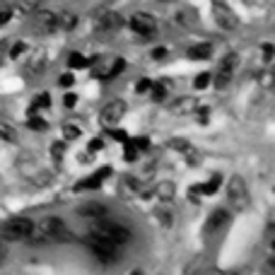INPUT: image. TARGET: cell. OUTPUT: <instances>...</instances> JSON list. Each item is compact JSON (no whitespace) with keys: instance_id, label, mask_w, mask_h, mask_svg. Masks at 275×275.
<instances>
[{"instance_id":"6da1fadb","label":"cell","mask_w":275,"mask_h":275,"mask_svg":"<svg viewBox=\"0 0 275 275\" xmlns=\"http://www.w3.org/2000/svg\"><path fill=\"white\" fill-rule=\"evenodd\" d=\"M94 237H101V239H109V241H116V244H126L130 241V229L126 225H119V222H106L97 217V220L92 222V229H90Z\"/></svg>"},{"instance_id":"7a4b0ae2","label":"cell","mask_w":275,"mask_h":275,"mask_svg":"<svg viewBox=\"0 0 275 275\" xmlns=\"http://www.w3.org/2000/svg\"><path fill=\"white\" fill-rule=\"evenodd\" d=\"M87 249H90L92 254L97 256V261H101L104 266L116 263V261H119V256H121V244H116V241H109V239L94 237V234H90V239H87Z\"/></svg>"},{"instance_id":"3957f363","label":"cell","mask_w":275,"mask_h":275,"mask_svg":"<svg viewBox=\"0 0 275 275\" xmlns=\"http://www.w3.org/2000/svg\"><path fill=\"white\" fill-rule=\"evenodd\" d=\"M227 198L229 203L237 208V210H246L249 203H251V196H249V188H246V181L241 176H232L227 181Z\"/></svg>"},{"instance_id":"277c9868","label":"cell","mask_w":275,"mask_h":275,"mask_svg":"<svg viewBox=\"0 0 275 275\" xmlns=\"http://www.w3.org/2000/svg\"><path fill=\"white\" fill-rule=\"evenodd\" d=\"M32 227H34V222L27 217H12V220L0 225V237H5L8 241H19V239L29 237Z\"/></svg>"},{"instance_id":"5b68a950","label":"cell","mask_w":275,"mask_h":275,"mask_svg":"<svg viewBox=\"0 0 275 275\" xmlns=\"http://www.w3.org/2000/svg\"><path fill=\"white\" fill-rule=\"evenodd\" d=\"M37 229L44 234L46 244L48 241H63V239H73V234L68 232L63 220H58V217H44V220L37 225Z\"/></svg>"},{"instance_id":"8992f818","label":"cell","mask_w":275,"mask_h":275,"mask_svg":"<svg viewBox=\"0 0 275 275\" xmlns=\"http://www.w3.org/2000/svg\"><path fill=\"white\" fill-rule=\"evenodd\" d=\"M237 65H239L237 53H229L220 61V65H217V75H215V85H217V90L227 87V82L232 80V75H234V70H237Z\"/></svg>"},{"instance_id":"52a82bcc","label":"cell","mask_w":275,"mask_h":275,"mask_svg":"<svg viewBox=\"0 0 275 275\" xmlns=\"http://www.w3.org/2000/svg\"><path fill=\"white\" fill-rule=\"evenodd\" d=\"M212 17H215V22H217V27L222 29H237V15L232 12V10L222 3V0H212Z\"/></svg>"},{"instance_id":"ba28073f","label":"cell","mask_w":275,"mask_h":275,"mask_svg":"<svg viewBox=\"0 0 275 275\" xmlns=\"http://www.w3.org/2000/svg\"><path fill=\"white\" fill-rule=\"evenodd\" d=\"M126 116V101L123 99H111L99 114V121L104 126H116L121 119Z\"/></svg>"},{"instance_id":"9c48e42d","label":"cell","mask_w":275,"mask_h":275,"mask_svg":"<svg viewBox=\"0 0 275 275\" xmlns=\"http://www.w3.org/2000/svg\"><path fill=\"white\" fill-rule=\"evenodd\" d=\"M130 29L138 32V34H143V37H152L157 32V19L152 15H147V12H135L130 17Z\"/></svg>"},{"instance_id":"30bf717a","label":"cell","mask_w":275,"mask_h":275,"mask_svg":"<svg viewBox=\"0 0 275 275\" xmlns=\"http://www.w3.org/2000/svg\"><path fill=\"white\" fill-rule=\"evenodd\" d=\"M94 24L99 32H116V29L123 27V17L119 12H111V10H99L97 17H94Z\"/></svg>"},{"instance_id":"8fae6325","label":"cell","mask_w":275,"mask_h":275,"mask_svg":"<svg viewBox=\"0 0 275 275\" xmlns=\"http://www.w3.org/2000/svg\"><path fill=\"white\" fill-rule=\"evenodd\" d=\"M34 24H37L39 32H44V34H51L58 29V17H56V12L51 10H34Z\"/></svg>"},{"instance_id":"7c38bea8","label":"cell","mask_w":275,"mask_h":275,"mask_svg":"<svg viewBox=\"0 0 275 275\" xmlns=\"http://www.w3.org/2000/svg\"><path fill=\"white\" fill-rule=\"evenodd\" d=\"M109 174H111V167H104V169L94 172V174L87 176V179H80L77 186H75V191H94V188H99L101 183H104V179Z\"/></svg>"},{"instance_id":"4fadbf2b","label":"cell","mask_w":275,"mask_h":275,"mask_svg":"<svg viewBox=\"0 0 275 275\" xmlns=\"http://www.w3.org/2000/svg\"><path fill=\"white\" fill-rule=\"evenodd\" d=\"M167 147H172L174 152H181V155L188 159V164H198V152L193 150V145L188 140H183V138H172V140L167 143Z\"/></svg>"},{"instance_id":"5bb4252c","label":"cell","mask_w":275,"mask_h":275,"mask_svg":"<svg viewBox=\"0 0 275 275\" xmlns=\"http://www.w3.org/2000/svg\"><path fill=\"white\" fill-rule=\"evenodd\" d=\"M198 109V99L196 97H179L176 101L169 104V111L176 114V116H186V114H193Z\"/></svg>"},{"instance_id":"9a60e30c","label":"cell","mask_w":275,"mask_h":275,"mask_svg":"<svg viewBox=\"0 0 275 275\" xmlns=\"http://www.w3.org/2000/svg\"><path fill=\"white\" fill-rule=\"evenodd\" d=\"M174 19H176V24H181L183 29H196L198 27V22H201L193 10H179V12L174 15Z\"/></svg>"},{"instance_id":"2e32d148","label":"cell","mask_w":275,"mask_h":275,"mask_svg":"<svg viewBox=\"0 0 275 275\" xmlns=\"http://www.w3.org/2000/svg\"><path fill=\"white\" fill-rule=\"evenodd\" d=\"M80 215H85V217H92V220H97V217H104V215H106V208H104V205H101V203H85L82 208H80Z\"/></svg>"},{"instance_id":"e0dca14e","label":"cell","mask_w":275,"mask_h":275,"mask_svg":"<svg viewBox=\"0 0 275 275\" xmlns=\"http://www.w3.org/2000/svg\"><path fill=\"white\" fill-rule=\"evenodd\" d=\"M210 56H212L210 44H198V46H191L188 48V58H193V61H208Z\"/></svg>"},{"instance_id":"ac0fdd59","label":"cell","mask_w":275,"mask_h":275,"mask_svg":"<svg viewBox=\"0 0 275 275\" xmlns=\"http://www.w3.org/2000/svg\"><path fill=\"white\" fill-rule=\"evenodd\" d=\"M229 222V212L227 210H215L208 217V232H215V229H220L222 225H227Z\"/></svg>"},{"instance_id":"d6986e66","label":"cell","mask_w":275,"mask_h":275,"mask_svg":"<svg viewBox=\"0 0 275 275\" xmlns=\"http://www.w3.org/2000/svg\"><path fill=\"white\" fill-rule=\"evenodd\" d=\"M155 193H157V198H159V201H172V198H174V193H176V188H174V183H172V181H159V183H157V188H155Z\"/></svg>"},{"instance_id":"ffe728a7","label":"cell","mask_w":275,"mask_h":275,"mask_svg":"<svg viewBox=\"0 0 275 275\" xmlns=\"http://www.w3.org/2000/svg\"><path fill=\"white\" fill-rule=\"evenodd\" d=\"M220 183H222V176H220V174H215L208 183H201V186H196V191L203 193V196H212V193H217Z\"/></svg>"},{"instance_id":"44dd1931","label":"cell","mask_w":275,"mask_h":275,"mask_svg":"<svg viewBox=\"0 0 275 275\" xmlns=\"http://www.w3.org/2000/svg\"><path fill=\"white\" fill-rule=\"evenodd\" d=\"M56 17H58V27H63V32H70L77 24V15L70 10H63V15H56Z\"/></svg>"},{"instance_id":"7402d4cb","label":"cell","mask_w":275,"mask_h":275,"mask_svg":"<svg viewBox=\"0 0 275 275\" xmlns=\"http://www.w3.org/2000/svg\"><path fill=\"white\" fill-rule=\"evenodd\" d=\"M150 87H152V99L162 101L167 94H169V87H172V82H169V80H159V82H152Z\"/></svg>"},{"instance_id":"603a6c76","label":"cell","mask_w":275,"mask_h":275,"mask_svg":"<svg viewBox=\"0 0 275 275\" xmlns=\"http://www.w3.org/2000/svg\"><path fill=\"white\" fill-rule=\"evenodd\" d=\"M48 106H51V97H48V94H39L37 99L29 104V116H32V114H37L39 109H48Z\"/></svg>"},{"instance_id":"cb8c5ba5","label":"cell","mask_w":275,"mask_h":275,"mask_svg":"<svg viewBox=\"0 0 275 275\" xmlns=\"http://www.w3.org/2000/svg\"><path fill=\"white\" fill-rule=\"evenodd\" d=\"M0 140H5V143H15L17 140V133H15V128L10 123H0Z\"/></svg>"},{"instance_id":"d4e9b609","label":"cell","mask_w":275,"mask_h":275,"mask_svg":"<svg viewBox=\"0 0 275 275\" xmlns=\"http://www.w3.org/2000/svg\"><path fill=\"white\" fill-rule=\"evenodd\" d=\"M82 135V128H77L75 123H65L63 126V140H77Z\"/></svg>"},{"instance_id":"484cf974","label":"cell","mask_w":275,"mask_h":275,"mask_svg":"<svg viewBox=\"0 0 275 275\" xmlns=\"http://www.w3.org/2000/svg\"><path fill=\"white\" fill-rule=\"evenodd\" d=\"M37 8H39V0H19V3L12 10H17V12H22V15H24V12H34Z\"/></svg>"},{"instance_id":"4316f807","label":"cell","mask_w":275,"mask_h":275,"mask_svg":"<svg viewBox=\"0 0 275 275\" xmlns=\"http://www.w3.org/2000/svg\"><path fill=\"white\" fill-rule=\"evenodd\" d=\"M123 68H126V61H123V58H116V61H114V65L109 68V73H104L101 77H104V80H109V77H114V75L123 73Z\"/></svg>"},{"instance_id":"83f0119b","label":"cell","mask_w":275,"mask_h":275,"mask_svg":"<svg viewBox=\"0 0 275 275\" xmlns=\"http://www.w3.org/2000/svg\"><path fill=\"white\" fill-rule=\"evenodd\" d=\"M12 5H8V3H0V27H5L10 22V17H12Z\"/></svg>"},{"instance_id":"f1b7e54d","label":"cell","mask_w":275,"mask_h":275,"mask_svg":"<svg viewBox=\"0 0 275 275\" xmlns=\"http://www.w3.org/2000/svg\"><path fill=\"white\" fill-rule=\"evenodd\" d=\"M68 65H70V68H87L90 61H87L85 56H80V53H73L70 58H68Z\"/></svg>"},{"instance_id":"f546056e","label":"cell","mask_w":275,"mask_h":275,"mask_svg":"<svg viewBox=\"0 0 275 275\" xmlns=\"http://www.w3.org/2000/svg\"><path fill=\"white\" fill-rule=\"evenodd\" d=\"M27 126H29V128H32V130H46V128H48V123H46L44 119H39V116H34V114L29 116Z\"/></svg>"},{"instance_id":"4dcf8cb0","label":"cell","mask_w":275,"mask_h":275,"mask_svg":"<svg viewBox=\"0 0 275 275\" xmlns=\"http://www.w3.org/2000/svg\"><path fill=\"white\" fill-rule=\"evenodd\" d=\"M51 155H53V159H56V162H61V159H63V155H65V145H63V143H61V140L51 145Z\"/></svg>"},{"instance_id":"1f68e13d","label":"cell","mask_w":275,"mask_h":275,"mask_svg":"<svg viewBox=\"0 0 275 275\" xmlns=\"http://www.w3.org/2000/svg\"><path fill=\"white\" fill-rule=\"evenodd\" d=\"M208 85H210V75L208 73H201L196 80H193V87H196V90H205Z\"/></svg>"},{"instance_id":"d6a6232c","label":"cell","mask_w":275,"mask_h":275,"mask_svg":"<svg viewBox=\"0 0 275 275\" xmlns=\"http://www.w3.org/2000/svg\"><path fill=\"white\" fill-rule=\"evenodd\" d=\"M24 51H27V44H24V41H17V44L10 48V58H19Z\"/></svg>"},{"instance_id":"836d02e7","label":"cell","mask_w":275,"mask_h":275,"mask_svg":"<svg viewBox=\"0 0 275 275\" xmlns=\"http://www.w3.org/2000/svg\"><path fill=\"white\" fill-rule=\"evenodd\" d=\"M44 65H46L44 53H37V58L32 61V70H34V73H39V70H44Z\"/></svg>"},{"instance_id":"e575fe53","label":"cell","mask_w":275,"mask_h":275,"mask_svg":"<svg viewBox=\"0 0 275 275\" xmlns=\"http://www.w3.org/2000/svg\"><path fill=\"white\" fill-rule=\"evenodd\" d=\"M150 85H152V82L143 77V80H138V82H135V92H138V94H145V92H150Z\"/></svg>"},{"instance_id":"d590c367","label":"cell","mask_w":275,"mask_h":275,"mask_svg":"<svg viewBox=\"0 0 275 275\" xmlns=\"http://www.w3.org/2000/svg\"><path fill=\"white\" fill-rule=\"evenodd\" d=\"M261 51H263V61H270V58H273V53H275V48H273V44H263L261 46Z\"/></svg>"},{"instance_id":"8d00e7d4","label":"cell","mask_w":275,"mask_h":275,"mask_svg":"<svg viewBox=\"0 0 275 275\" xmlns=\"http://www.w3.org/2000/svg\"><path fill=\"white\" fill-rule=\"evenodd\" d=\"M73 82H75V77L70 73H65V75H61V77H58V85H61V87H70Z\"/></svg>"},{"instance_id":"74e56055","label":"cell","mask_w":275,"mask_h":275,"mask_svg":"<svg viewBox=\"0 0 275 275\" xmlns=\"http://www.w3.org/2000/svg\"><path fill=\"white\" fill-rule=\"evenodd\" d=\"M90 152H99L101 147H104V140H101V138H94V140H90Z\"/></svg>"},{"instance_id":"f35d334b","label":"cell","mask_w":275,"mask_h":275,"mask_svg":"<svg viewBox=\"0 0 275 275\" xmlns=\"http://www.w3.org/2000/svg\"><path fill=\"white\" fill-rule=\"evenodd\" d=\"M63 104H65V106H68V109H73L75 104H77V97H75L73 92H68V94H65V97H63Z\"/></svg>"},{"instance_id":"ab89813d","label":"cell","mask_w":275,"mask_h":275,"mask_svg":"<svg viewBox=\"0 0 275 275\" xmlns=\"http://www.w3.org/2000/svg\"><path fill=\"white\" fill-rule=\"evenodd\" d=\"M5 256H8V239L0 237V261H5Z\"/></svg>"},{"instance_id":"60d3db41","label":"cell","mask_w":275,"mask_h":275,"mask_svg":"<svg viewBox=\"0 0 275 275\" xmlns=\"http://www.w3.org/2000/svg\"><path fill=\"white\" fill-rule=\"evenodd\" d=\"M152 58H155V61H162V58H167V48H164V46L155 48V51H152Z\"/></svg>"},{"instance_id":"b9f144b4","label":"cell","mask_w":275,"mask_h":275,"mask_svg":"<svg viewBox=\"0 0 275 275\" xmlns=\"http://www.w3.org/2000/svg\"><path fill=\"white\" fill-rule=\"evenodd\" d=\"M111 135L116 138V140H121V143H123V140L128 138V133H126V130H111Z\"/></svg>"},{"instance_id":"7bdbcfd3","label":"cell","mask_w":275,"mask_h":275,"mask_svg":"<svg viewBox=\"0 0 275 275\" xmlns=\"http://www.w3.org/2000/svg\"><path fill=\"white\" fill-rule=\"evenodd\" d=\"M162 3H164V0H162Z\"/></svg>"}]
</instances>
